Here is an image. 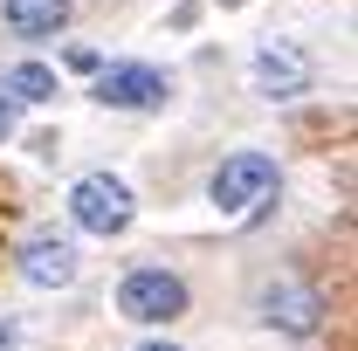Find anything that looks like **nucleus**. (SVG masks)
Instances as JSON below:
<instances>
[{
	"label": "nucleus",
	"mask_w": 358,
	"mask_h": 351,
	"mask_svg": "<svg viewBox=\"0 0 358 351\" xmlns=\"http://www.w3.org/2000/svg\"><path fill=\"white\" fill-rule=\"evenodd\" d=\"M14 110H21V103H14V96H0V138L14 131Z\"/></svg>",
	"instance_id": "nucleus-12"
},
{
	"label": "nucleus",
	"mask_w": 358,
	"mask_h": 351,
	"mask_svg": "<svg viewBox=\"0 0 358 351\" xmlns=\"http://www.w3.org/2000/svg\"><path fill=\"white\" fill-rule=\"evenodd\" d=\"M221 7H241V0H221Z\"/></svg>",
	"instance_id": "nucleus-14"
},
{
	"label": "nucleus",
	"mask_w": 358,
	"mask_h": 351,
	"mask_svg": "<svg viewBox=\"0 0 358 351\" xmlns=\"http://www.w3.org/2000/svg\"><path fill=\"white\" fill-rule=\"evenodd\" d=\"M21 345V324H14V317H0V351H14Z\"/></svg>",
	"instance_id": "nucleus-11"
},
{
	"label": "nucleus",
	"mask_w": 358,
	"mask_h": 351,
	"mask_svg": "<svg viewBox=\"0 0 358 351\" xmlns=\"http://www.w3.org/2000/svg\"><path fill=\"white\" fill-rule=\"evenodd\" d=\"M0 96H14V103H48V96H62V83H55L48 62H14V69L0 76Z\"/></svg>",
	"instance_id": "nucleus-9"
},
{
	"label": "nucleus",
	"mask_w": 358,
	"mask_h": 351,
	"mask_svg": "<svg viewBox=\"0 0 358 351\" xmlns=\"http://www.w3.org/2000/svg\"><path fill=\"white\" fill-rule=\"evenodd\" d=\"M324 317H331V296L317 289L303 268H275L255 282V324H268L275 338H317L324 331Z\"/></svg>",
	"instance_id": "nucleus-1"
},
{
	"label": "nucleus",
	"mask_w": 358,
	"mask_h": 351,
	"mask_svg": "<svg viewBox=\"0 0 358 351\" xmlns=\"http://www.w3.org/2000/svg\"><path fill=\"white\" fill-rule=\"evenodd\" d=\"M248 83L262 103H296V96H310L317 83V55L303 42H289V35H268L255 55H248Z\"/></svg>",
	"instance_id": "nucleus-5"
},
{
	"label": "nucleus",
	"mask_w": 358,
	"mask_h": 351,
	"mask_svg": "<svg viewBox=\"0 0 358 351\" xmlns=\"http://www.w3.org/2000/svg\"><path fill=\"white\" fill-rule=\"evenodd\" d=\"M275 152H255V145H241V152H227L221 166L207 173V207L227 220H248L255 207L275 200Z\"/></svg>",
	"instance_id": "nucleus-3"
},
{
	"label": "nucleus",
	"mask_w": 358,
	"mask_h": 351,
	"mask_svg": "<svg viewBox=\"0 0 358 351\" xmlns=\"http://www.w3.org/2000/svg\"><path fill=\"white\" fill-rule=\"evenodd\" d=\"M69 69H83V76H96V69H103V55H96V48H76V55H69Z\"/></svg>",
	"instance_id": "nucleus-10"
},
{
	"label": "nucleus",
	"mask_w": 358,
	"mask_h": 351,
	"mask_svg": "<svg viewBox=\"0 0 358 351\" xmlns=\"http://www.w3.org/2000/svg\"><path fill=\"white\" fill-rule=\"evenodd\" d=\"M90 96H96L103 110L145 117V110H166V103H173V76H166L159 62H103L96 83H90Z\"/></svg>",
	"instance_id": "nucleus-6"
},
{
	"label": "nucleus",
	"mask_w": 358,
	"mask_h": 351,
	"mask_svg": "<svg viewBox=\"0 0 358 351\" xmlns=\"http://www.w3.org/2000/svg\"><path fill=\"white\" fill-rule=\"evenodd\" d=\"M138 351H186V345H166V338H145Z\"/></svg>",
	"instance_id": "nucleus-13"
},
{
	"label": "nucleus",
	"mask_w": 358,
	"mask_h": 351,
	"mask_svg": "<svg viewBox=\"0 0 358 351\" xmlns=\"http://www.w3.org/2000/svg\"><path fill=\"white\" fill-rule=\"evenodd\" d=\"M193 310V289H186V275L166 262H138L117 275V317L138 324V331H159V324H179Z\"/></svg>",
	"instance_id": "nucleus-2"
},
{
	"label": "nucleus",
	"mask_w": 358,
	"mask_h": 351,
	"mask_svg": "<svg viewBox=\"0 0 358 351\" xmlns=\"http://www.w3.org/2000/svg\"><path fill=\"white\" fill-rule=\"evenodd\" d=\"M69 14H76V0H0V28L14 42H55L69 28Z\"/></svg>",
	"instance_id": "nucleus-8"
},
{
	"label": "nucleus",
	"mask_w": 358,
	"mask_h": 351,
	"mask_svg": "<svg viewBox=\"0 0 358 351\" xmlns=\"http://www.w3.org/2000/svg\"><path fill=\"white\" fill-rule=\"evenodd\" d=\"M14 275H21L28 289H69V282L83 275V248H76V234L35 227V234L14 248Z\"/></svg>",
	"instance_id": "nucleus-7"
},
{
	"label": "nucleus",
	"mask_w": 358,
	"mask_h": 351,
	"mask_svg": "<svg viewBox=\"0 0 358 351\" xmlns=\"http://www.w3.org/2000/svg\"><path fill=\"white\" fill-rule=\"evenodd\" d=\"M131 220H138L131 179H117V173H83L76 186H69V227H76V234L117 241V234H131Z\"/></svg>",
	"instance_id": "nucleus-4"
}]
</instances>
